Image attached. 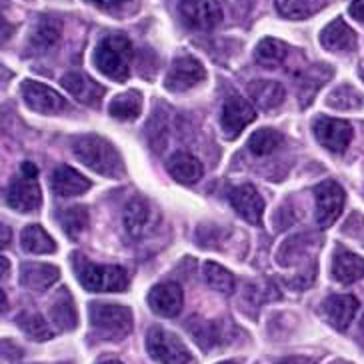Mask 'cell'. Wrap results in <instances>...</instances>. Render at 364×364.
I'll list each match as a JSON object with an SVG mask.
<instances>
[{
    "mask_svg": "<svg viewBox=\"0 0 364 364\" xmlns=\"http://www.w3.org/2000/svg\"><path fill=\"white\" fill-rule=\"evenodd\" d=\"M364 277V258L350 250H336L332 258V279L341 284H353Z\"/></svg>",
    "mask_w": 364,
    "mask_h": 364,
    "instance_id": "cell-20",
    "label": "cell"
},
{
    "mask_svg": "<svg viewBox=\"0 0 364 364\" xmlns=\"http://www.w3.org/2000/svg\"><path fill=\"white\" fill-rule=\"evenodd\" d=\"M204 280L206 284L216 292H223V294H232L235 292V277L232 272H228L225 267H220L218 262L208 260L204 264Z\"/></svg>",
    "mask_w": 364,
    "mask_h": 364,
    "instance_id": "cell-32",
    "label": "cell"
},
{
    "mask_svg": "<svg viewBox=\"0 0 364 364\" xmlns=\"http://www.w3.org/2000/svg\"><path fill=\"white\" fill-rule=\"evenodd\" d=\"M73 154L90 171L107 178H120L124 174V162L118 150L98 134H80L73 140Z\"/></svg>",
    "mask_w": 364,
    "mask_h": 364,
    "instance_id": "cell-1",
    "label": "cell"
},
{
    "mask_svg": "<svg viewBox=\"0 0 364 364\" xmlns=\"http://www.w3.org/2000/svg\"><path fill=\"white\" fill-rule=\"evenodd\" d=\"M146 350L149 354L161 364H191L193 356L188 353V348L182 344V341L174 334L161 328V326H152L146 332Z\"/></svg>",
    "mask_w": 364,
    "mask_h": 364,
    "instance_id": "cell-5",
    "label": "cell"
},
{
    "mask_svg": "<svg viewBox=\"0 0 364 364\" xmlns=\"http://www.w3.org/2000/svg\"><path fill=\"white\" fill-rule=\"evenodd\" d=\"M21 174H22V176H26V178H36V174H38V168H36V164H33V162H22V164H21Z\"/></svg>",
    "mask_w": 364,
    "mask_h": 364,
    "instance_id": "cell-38",
    "label": "cell"
},
{
    "mask_svg": "<svg viewBox=\"0 0 364 364\" xmlns=\"http://www.w3.org/2000/svg\"><path fill=\"white\" fill-rule=\"evenodd\" d=\"M98 364H122L120 360H114V358H107V360H100Z\"/></svg>",
    "mask_w": 364,
    "mask_h": 364,
    "instance_id": "cell-42",
    "label": "cell"
},
{
    "mask_svg": "<svg viewBox=\"0 0 364 364\" xmlns=\"http://www.w3.org/2000/svg\"><path fill=\"white\" fill-rule=\"evenodd\" d=\"M6 272H9V260L2 257V277H6Z\"/></svg>",
    "mask_w": 364,
    "mask_h": 364,
    "instance_id": "cell-41",
    "label": "cell"
},
{
    "mask_svg": "<svg viewBox=\"0 0 364 364\" xmlns=\"http://www.w3.org/2000/svg\"><path fill=\"white\" fill-rule=\"evenodd\" d=\"M322 316L334 331L344 332L356 316L358 299L353 294H332L322 302Z\"/></svg>",
    "mask_w": 364,
    "mask_h": 364,
    "instance_id": "cell-14",
    "label": "cell"
},
{
    "mask_svg": "<svg viewBox=\"0 0 364 364\" xmlns=\"http://www.w3.org/2000/svg\"><path fill=\"white\" fill-rule=\"evenodd\" d=\"M21 245L24 252L31 255H53L56 250L54 238L41 225H31L22 230Z\"/></svg>",
    "mask_w": 364,
    "mask_h": 364,
    "instance_id": "cell-25",
    "label": "cell"
},
{
    "mask_svg": "<svg viewBox=\"0 0 364 364\" xmlns=\"http://www.w3.org/2000/svg\"><path fill=\"white\" fill-rule=\"evenodd\" d=\"M142 110V97L136 90H129L124 95H118L110 105H108V114L117 120H134L139 118Z\"/></svg>",
    "mask_w": 364,
    "mask_h": 364,
    "instance_id": "cell-28",
    "label": "cell"
},
{
    "mask_svg": "<svg viewBox=\"0 0 364 364\" xmlns=\"http://www.w3.org/2000/svg\"><path fill=\"white\" fill-rule=\"evenodd\" d=\"M63 86L66 90L73 95V97L82 102V105H92V107H98V102L105 97V86H100L98 82H95L92 78H88L82 73H68V75L63 76Z\"/></svg>",
    "mask_w": 364,
    "mask_h": 364,
    "instance_id": "cell-18",
    "label": "cell"
},
{
    "mask_svg": "<svg viewBox=\"0 0 364 364\" xmlns=\"http://www.w3.org/2000/svg\"><path fill=\"white\" fill-rule=\"evenodd\" d=\"M230 206L236 210V215L245 218L250 225H260L264 215V198L260 196L252 184H240L228 193Z\"/></svg>",
    "mask_w": 364,
    "mask_h": 364,
    "instance_id": "cell-12",
    "label": "cell"
},
{
    "mask_svg": "<svg viewBox=\"0 0 364 364\" xmlns=\"http://www.w3.org/2000/svg\"><path fill=\"white\" fill-rule=\"evenodd\" d=\"M257 110L242 97L226 98L220 110V129L228 139H236L250 122H255Z\"/></svg>",
    "mask_w": 364,
    "mask_h": 364,
    "instance_id": "cell-11",
    "label": "cell"
},
{
    "mask_svg": "<svg viewBox=\"0 0 364 364\" xmlns=\"http://www.w3.org/2000/svg\"><path fill=\"white\" fill-rule=\"evenodd\" d=\"M204 66L200 60H196L191 54H182L172 60L171 70L166 73L164 86L171 92H184L193 86L200 85L204 80Z\"/></svg>",
    "mask_w": 364,
    "mask_h": 364,
    "instance_id": "cell-10",
    "label": "cell"
},
{
    "mask_svg": "<svg viewBox=\"0 0 364 364\" xmlns=\"http://www.w3.org/2000/svg\"><path fill=\"white\" fill-rule=\"evenodd\" d=\"M6 204L16 213H33L43 206V191L36 178L21 176L11 182L6 191Z\"/></svg>",
    "mask_w": 364,
    "mask_h": 364,
    "instance_id": "cell-13",
    "label": "cell"
},
{
    "mask_svg": "<svg viewBox=\"0 0 364 364\" xmlns=\"http://www.w3.org/2000/svg\"><path fill=\"white\" fill-rule=\"evenodd\" d=\"M58 223L63 226L65 235L73 240H78L80 236L85 235L90 225V213L86 206H70L60 210L58 215Z\"/></svg>",
    "mask_w": 364,
    "mask_h": 364,
    "instance_id": "cell-26",
    "label": "cell"
},
{
    "mask_svg": "<svg viewBox=\"0 0 364 364\" xmlns=\"http://www.w3.org/2000/svg\"><path fill=\"white\" fill-rule=\"evenodd\" d=\"M122 220H124V226H127V232L130 236H134V238H140L150 230L152 220H154V213H152L150 204L146 203V198L136 196L127 204Z\"/></svg>",
    "mask_w": 364,
    "mask_h": 364,
    "instance_id": "cell-19",
    "label": "cell"
},
{
    "mask_svg": "<svg viewBox=\"0 0 364 364\" xmlns=\"http://www.w3.org/2000/svg\"><path fill=\"white\" fill-rule=\"evenodd\" d=\"M289 56V44H284L282 41H277L272 36L262 38L255 48V60L260 66L267 68H279Z\"/></svg>",
    "mask_w": 364,
    "mask_h": 364,
    "instance_id": "cell-24",
    "label": "cell"
},
{
    "mask_svg": "<svg viewBox=\"0 0 364 364\" xmlns=\"http://www.w3.org/2000/svg\"><path fill=\"white\" fill-rule=\"evenodd\" d=\"M182 22L194 31H215L223 22V6L218 0H178Z\"/></svg>",
    "mask_w": 364,
    "mask_h": 364,
    "instance_id": "cell-6",
    "label": "cell"
},
{
    "mask_svg": "<svg viewBox=\"0 0 364 364\" xmlns=\"http://www.w3.org/2000/svg\"><path fill=\"white\" fill-rule=\"evenodd\" d=\"M60 38V22L44 16L34 24L33 33H31V44L36 50H46L50 48L56 41Z\"/></svg>",
    "mask_w": 364,
    "mask_h": 364,
    "instance_id": "cell-30",
    "label": "cell"
},
{
    "mask_svg": "<svg viewBox=\"0 0 364 364\" xmlns=\"http://www.w3.org/2000/svg\"><path fill=\"white\" fill-rule=\"evenodd\" d=\"M348 14L353 16L354 21L364 22V0H354L348 9Z\"/></svg>",
    "mask_w": 364,
    "mask_h": 364,
    "instance_id": "cell-36",
    "label": "cell"
},
{
    "mask_svg": "<svg viewBox=\"0 0 364 364\" xmlns=\"http://www.w3.org/2000/svg\"><path fill=\"white\" fill-rule=\"evenodd\" d=\"M279 364H316L309 356H289V358H282Z\"/></svg>",
    "mask_w": 364,
    "mask_h": 364,
    "instance_id": "cell-39",
    "label": "cell"
},
{
    "mask_svg": "<svg viewBox=\"0 0 364 364\" xmlns=\"http://www.w3.org/2000/svg\"><path fill=\"white\" fill-rule=\"evenodd\" d=\"M16 324L21 326L24 334L33 336L36 341H46L53 336V331L46 326V322L41 314H34V312H22L21 316L16 318Z\"/></svg>",
    "mask_w": 364,
    "mask_h": 364,
    "instance_id": "cell-35",
    "label": "cell"
},
{
    "mask_svg": "<svg viewBox=\"0 0 364 364\" xmlns=\"http://www.w3.org/2000/svg\"><path fill=\"white\" fill-rule=\"evenodd\" d=\"M6 245H9V228L2 226V248H6Z\"/></svg>",
    "mask_w": 364,
    "mask_h": 364,
    "instance_id": "cell-40",
    "label": "cell"
},
{
    "mask_svg": "<svg viewBox=\"0 0 364 364\" xmlns=\"http://www.w3.org/2000/svg\"><path fill=\"white\" fill-rule=\"evenodd\" d=\"M248 92L262 110H277L287 97L284 86L274 80H255L248 85Z\"/></svg>",
    "mask_w": 364,
    "mask_h": 364,
    "instance_id": "cell-23",
    "label": "cell"
},
{
    "mask_svg": "<svg viewBox=\"0 0 364 364\" xmlns=\"http://www.w3.org/2000/svg\"><path fill=\"white\" fill-rule=\"evenodd\" d=\"M92 63L114 82H127L132 63V43L124 34H108L92 50Z\"/></svg>",
    "mask_w": 364,
    "mask_h": 364,
    "instance_id": "cell-2",
    "label": "cell"
},
{
    "mask_svg": "<svg viewBox=\"0 0 364 364\" xmlns=\"http://www.w3.org/2000/svg\"><path fill=\"white\" fill-rule=\"evenodd\" d=\"M168 172L181 184H194L203 178V162L191 152H174L168 159Z\"/></svg>",
    "mask_w": 364,
    "mask_h": 364,
    "instance_id": "cell-22",
    "label": "cell"
},
{
    "mask_svg": "<svg viewBox=\"0 0 364 364\" xmlns=\"http://www.w3.org/2000/svg\"><path fill=\"white\" fill-rule=\"evenodd\" d=\"M282 144V134L274 129H260L250 134L248 140V149L257 156H267L272 154L274 150Z\"/></svg>",
    "mask_w": 364,
    "mask_h": 364,
    "instance_id": "cell-33",
    "label": "cell"
},
{
    "mask_svg": "<svg viewBox=\"0 0 364 364\" xmlns=\"http://www.w3.org/2000/svg\"><path fill=\"white\" fill-rule=\"evenodd\" d=\"M76 274H78V282L90 292H120L129 289L127 272L114 264L78 262Z\"/></svg>",
    "mask_w": 364,
    "mask_h": 364,
    "instance_id": "cell-4",
    "label": "cell"
},
{
    "mask_svg": "<svg viewBox=\"0 0 364 364\" xmlns=\"http://www.w3.org/2000/svg\"><path fill=\"white\" fill-rule=\"evenodd\" d=\"M312 132L322 146L334 154H343L348 149L354 134L350 122L328 117H316V120L312 122Z\"/></svg>",
    "mask_w": 364,
    "mask_h": 364,
    "instance_id": "cell-8",
    "label": "cell"
},
{
    "mask_svg": "<svg viewBox=\"0 0 364 364\" xmlns=\"http://www.w3.org/2000/svg\"><path fill=\"white\" fill-rule=\"evenodd\" d=\"M21 95L26 102V107L38 112V114H60L65 112L68 102L65 97H60L56 90H53L50 86L36 82V80H24L21 86Z\"/></svg>",
    "mask_w": 364,
    "mask_h": 364,
    "instance_id": "cell-9",
    "label": "cell"
},
{
    "mask_svg": "<svg viewBox=\"0 0 364 364\" xmlns=\"http://www.w3.org/2000/svg\"><path fill=\"white\" fill-rule=\"evenodd\" d=\"M60 272L53 264H43V262H24L21 267V284L28 290H46L53 287L58 280Z\"/></svg>",
    "mask_w": 364,
    "mask_h": 364,
    "instance_id": "cell-21",
    "label": "cell"
},
{
    "mask_svg": "<svg viewBox=\"0 0 364 364\" xmlns=\"http://www.w3.org/2000/svg\"><path fill=\"white\" fill-rule=\"evenodd\" d=\"M332 75H334L332 66L328 65L312 66L311 70L306 73V76L302 78V82H300V98H302V107H309V105H311L312 97L318 92V88H321L326 80H331Z\"/></svg>",
    "mask_w": 364,
    "mask_h": 364,
    "instance_id": "cell-29",
    "label": "cell"
},
{
    "mask_svg": "<svg viewBox=\"0 0 364 364\" xmlns=\"http://www.w3.org/2000/svg\"><path fill=\"white\" fill-rule=\"evenodd\" d=\"M324 0H274V6L282 18L287 21H304L318 12Z\"/></svg>",
    "mask_w": 364,
    "mask_h": 364,
    "instance_id": "cell-27",
    "label": "cell"
},
{
    "mask_svg": "<svg viewBox=\"0 0 364 364\" xmlns=\"http://www.w3.org/2000/svg\"><path fill=\"white\" fill-rule=\"evenodd\" d=\"M321 44L331 53H350L356 48V33L343 18H334L321 31Z\"/></svg>",
    "mask_w": 364,
    "mask_h": 364,
    "instance_id": "cell-17",
    "label": "cell"
},
{
    "mask_svg": "<svg viewBox=\"0 0 364 364\" xmlns=\"http://www.w3.org/2000/svg\"><path fill=\"white\" fill-rule=\"evenodd\" d=\"M50 188L56 196H78V194H85L90 188V181L86 178L85 174H80L75 168L60 164L56 166L50 174Z\"/></svg>",
    "mask_w": 364,
    "mask_h": 364,
    "instance_id": "cell-16",
    "label": "cell"
},
{
    "mask_svg": "<svg viewBox=\"0 0 364 364\" xmlns=\"http://www.w3.org/2000/svg\"><path fill=\"white\" fill-rule=\"evenodd\" d=\"M346 194L344 188L334 181H324L314 188V203H316V225L318 228L332 226L343 215Z\"/></svg>",
    "mask_w": 364,
    "mask_h": 364,
    "instance_id": "cell-7",
    "label": "cell"
},
{
    "mask_svg": "<svg viewBox=\"0 0 364 364\" xmlns=\"http://www.w3.org/2000/svg\"><path fill=\"white\" fill-rule=\"evenodd\" d=\"M50 314H53V321L56 326L65 328V331H70L76 326V311H75V302L70 299L68 290L63 289L60 294L54 299L53 306H50Z\"/></svg>",
    "mask_w": 364,
    "mask_h": 364,
    "instance_id": "cell-31",
    "label": "cell"
},
{
    "mask_svg": "<svg viewBox=\"0 0 364 364\" xmlns=\"http://www.w3.org/2000/svg\"><path fill=\"white\" fill-rule=\"evenodd\" d=\"M364 102V97L350 85H343L338 88H334L328 98H326V105L336 110H354V108H360Z\"/></svg>",
    "mask_w": 364,
    "mask_h": 364,
    "instance_id": "cell-34",
    "label": "cell"
},
{
    "mask_svg": "<svg viewBox=\"0 0 364 364\" xmlns=\"http://www.w3.org/2000/svg\"><path fill=\"white\" fill-rule=\"evenodd\" d=\"M360 78H363V80H364V70H363V73H360Z\"/></svg>",
    "mask_w": 364,
    "mask_h": 364,
    "instance_id": "cell-43",
    "label": "cell"
},
{
    "mask_svg": "<svg viewBox=\"0 0 364 364\" xmlns=\"http://www.w3.org/2000/svg\"><path fill=\"white\" fill-rule=\"evenodd\" d=\"M90 326L100 338L120 341L132 331V312L127 306L110 302H92L88 306Z\"/></svg>",
    "mask_w": 364,
    "mask_h": 364,
    "instance_id": "cell-3",
    "label": "cell"
},
{
    "mask_svg": "<svg viewBox=\"0 0 364 364\" xmlns=\"http://www.w3.org/2000/svg\"><path fill=\"white\" fill-rule=\"evenodd\" d=\"M184 304V294L176 282H161L149 294V306L154 314L162 318H174L178 316Z\"/></svg>",
    "mask_w": 364,
    "mask_h": 364,
    "instance_id": "cell-15",
    "label": "cell"
},
{
    "mask_svg": "<svg viewBox=\"0 0 364 364\" xmlns=\"http://www.w3.org/2000/svg\"><path fill=\"white\" fill-rule=\"evenodd\" d=\"M86 2L95 4V6H98V9H117V6L127 4L129 0H86Z\"/></svg>",
    "mask_w": 364,
    "mask_h": 364,
    "instance_id": "cell-37",
    "label": "cell"
}]
</instances>
